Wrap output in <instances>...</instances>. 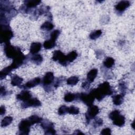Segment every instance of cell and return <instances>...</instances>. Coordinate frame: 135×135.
I'll use <instances>...</instances> for the list:
<instances>
[{
	"instance_id": "6da1fadb",
	"label": "cell",
	"mask_w": 135,
	"mask_h": 135,
	"mask_svg": "<svg viewBox=\"0 0 135 135\" xmlns=\"http://www.w3.org/2000/svg\"><path fill=\"white\" fill-rule=\"evenodd\" d=\"M93 94L95 98L99 101H101L105 96L110 95L113 93L112 89L109 82L105 81L100 84L98 88L91 91Z\"/></svg>"
},
{
	"instance_id": "7a4b0ae2",
	"label": "cell",
	"mask_w": 135,
	"mask_h": 135,
	"mask_svg": "<svg viewBox=\"0 0 135 135\" xmlns=\"http://www.w3.org/2000/svg\"><path fill=\"white\" fill-rule=\"evenodd\" d=\"M13 36V33L10 29L8 25H1V33L0 41L5 44L9 43L10 40Z\"/></svg>"
},
{
	"instance_id": "3957f363",
	"label": "cell",
	"mask_w": 135,
	"mask_h": 135,
	"mask_svg": "<svg viewBox=\"0 0 135 135\" xmlns=\"http://www.w3.org/2000/svg\"><path fill=\"white\" fill-rule=\"evenodd\" d=\"M21 51V49L10 44L9 43H6L4 46V52L6 56L9 59H14L17 53Z\"/></svg>"
},
{
	"instance_id": "277c9868",
	"label": "cell",
	"mask_w": 135,
	"mask_h": 135,
	"mask_svg": "<svg viewBox=\"0 0 135 135\" xmlns=\"http://www.w3.org/2000/svg\"><path fill=\"white\" fill-rule=\"evenodd\" d=\"M76 98H79L84 103L89 107L92 105L95 99V97L91 91L89 94L84 93L76 94Z\"/></svg>"
},
{
	"instance_id": "5b68a950",
	"label": "cell",
	"mask_w": 135,
	"mask_h": 135,
	"mask_svg": "<svg viewBox=\"0 0 135 135\" xmlns=\"http://www.w3.org/2000/svg\"><path fill=\"white\" fill-rule=\"evenodd\" d=\"M99 112V109L96 105H91L89 107L87 112L85 113V118L86 122L89 123L90 121L94 118Z\"/></svg>"
},
{
	"instance_id": "8992f818",
	"label": "cell",
	"mask_w": 135,
	"mask_h": 135,
	"mask_svg": "<svg viewBox=\"0 0 135 135\" xmlns=\"http://www.w3.org/2000/svg\"><path fill=\"white\" fill-rule=\"evenodd\" d=\"M31 124L27 119L22 120L18 125V129L20 134H28L30 130Z\"/></svg>"
},
{
	"instance_id": "52a82bcc",
	"label": "cell",
	"mask_w": 135,
	"mask_h": 135,
	"mask_svg": "<svg viewBox=\"0 0 135 135\" xmlns=\"http://www.w3.org/2000/svg\"><path fill=\"white\" fill-rule=\"evenodd\" d=\"M25 55L22 53L21 51H20L13 59V62L11 65V67L13 68V69H15L18 68L23 63V62L25 60Z\"/></svg>"
},
{
	"instance_id": "ba28073f",
	"label": "cell",
	"mask_w": 135,
	"mask_h": 135,
	"mask_svg": "<svg viewBox=\"0 0 135 135\" xmlns=\"http://www.w3.org/2000/svg\"><path fill=\"white\" fill-rule=\"evenodd\" d=\"M41 105V103L39 100L36 98H30L26 101H24L21 104V107L23 109L28 107H37Z\"/></svg>"
},
{
	"instance_id": "9c48e42d",
	"label": "cell",
	"mask_w": 135,
	"mask_h": 135,
	"mask_svg": "<svg viewBox=\"0 0 135 135\" xmlns=\"http://www.w3.org/2000/svg\"><path fill=\"white\" fill-rule=\"evenodd\" d=\"M54 80V74L51 72H47L43 79V84L44 86H48L53 83Z\"/></svg>"
},
{
	"instance_id": "30bf717a",
	"label": "cell",
	"mask_w": 135,
	"mask_h": 135,
	"mask_svg": "<svg viewBox=\"0 0 135 135\" xmlns=\"http://www.w3.org/2000/svg\"><path fill=\"white\" fill-rule=\"evenodd\" d=\"M130 4L128 1H121L115 5V9L119 12H122L125 11L129 6Z\"/></svg>"
},
{
	"instance_id": "8fae6325",
	"label": "cell",
	"mask_w": 135,
	"mask_h": 135,
	"mask_svg": "<svg viewBox=\"0 0 135 135\" xmlns=\"http://www.w3.org/2000/svg\"><path fill=\"white\" fill-rule=\"evenodd\" d=\"M32 94L30 91L24 90L21 91L19 94L16 95V98L18 100L22 101L23 102L26 101L31 98Z\"/></svg>"
},
{
	"instance_id": "7c38bea8",
	"label": "cell",
	"mask_w": 135,
	"mask_h": 135,
	"mask_svg": "<svg viewBox=\"0 0 135 135\" xmlns=\"http://www.w3.org/2000/svg\"><path fill=\"white\" fill-rule=\"evenodd\" d=\"M41 82V79L40 78H35L25 84L23 86L24 88H31L39 84Z\"/></svg>"
},
{
	"instance_id": "4fadbf2b",
	"label": "cell",
	"mask_w": 135,
	"mask_h": 135,
	"mask_svg": "<svg viewBox=\"0 0 135 135\" xmlns=\"http://www.w3.org/2000/svg\"><path fill=\"white\" fill-rule=\"evenodd\" d=\"M42 47V45L39 42H33L30 46V53L32 54H35L38 52Z\"/></svg>"
},
{
	"instance_id": "5bb4252c",
	"label": "cell",
	"mask_w": 135,
	"mask_h": 135,
	"mask_svg": "<svg viewBox=\"0 0 135 135\" xmlns=\"http://www.w3.org/2000/svg\"><path fill=\"white\" fill-rule=\"evenodd\" d=\"M98 74V70L97 69H93L91 70L87 74V81L90 83L93 82L95 78Z\"/></svg>"
},
{
	"instance_id": "9a60e30c",
	"label": "cell",
	"mask_w": 135,
	"mask_h": 135,
	"mask_svg": "<svg viewBox=\"0 0 135 135\" xmlns=\"http://www.w3.org/2000/svg\"><path fill=\"white\" fill-rule=\"evenodd\" d=\"M112 121L113 124L121 127L125 123V118L124 116L120 114Z\"/></svg>"
},
{
	"instance_id": "2e32d148",
	"label": "cell",
	"mask_w": 135,
	"mask_h": 135,
	"mask_svg": "<svg viewBox=\"0 0 135 135\" xmlns=\"http://www.w3.org/2000/svg\"><path fill=\"white\" fill-rule=\"evenodd\" d=\"M23 82V79L17 75H15L12 77L11 84L13 86H20Z\"/></svg>"
},
{
	"instance_id": "e0dca14e",
	"label": "cell",
	"mask_w": 135,
	"mask_h": 135,
	"mask_svg": "<svg viewBox=\"0 0 135 135\" xmlns=\"http://www.w3.org/2000/svg\"><path fill=\"white\" fill-rule=\"evenodd\" d=\"M13 68L11 67V66H8L6 68H4L0 72V78L1 80H2L3 79L5 78L7 75H8L13 70Z\"/></svg>"
},
{
	"instance_id": "ac0fdd59",
	"label": "cell",
	"mask_w": 135,
	"mask_h": 135,
	"mask_svg": "<svg viewBox=\"0 0 135 135\" xmlns=\"http://www.w3.org/2000/svg\"><path fill=\"white\" fill-rule=\"evenodd\" d=\"M112 101L114 104L116 105H121L123 101V97L121 94H117L113 97Z\"/></svg>"
},
{
	"instance_id": "d6986e66",
	"label": "cell",
	"mask_w": 135,
	"mask_h": 135,
	"mask_svg": "<svg viewBox=\"0 0 135 135\" xmlns=\"http://www.w3.org/2000/svg\"><path fill=\"white\" fill-rule=\"evenodd\" d=\"M41 126L44 129V131H46L54 127L53 123L47 120H44L43 121L42 120L41 121Z\"/></svg>"
},
{
	"instance_id": "ffe728a7",
	"label": "cell",
	"mask_w": 135,
	"mask_h": 135,
	"mask_svg": "<svg viewBox=\"0 0 135 135\" xmlns=\"http://www.w3.org/2000/svg\"><path fill=\"white\" fill-rule=\"evenodd\" d=\"M56 45L55 41L50 39L45 41L43 43V47L45 49H51L53 48Z\"/></svg>"
},
{
	"instance_id": "44dd1931",
	"label": "cell",
	"mask_w": 135,
	"mask_h": 135,
	"mask_svg": "<svg viewBox=\"0 0 135 135\" xmlns=\"http://www.w3.org/2000/svg\"><path fill=\"white\" fill-rule=\"evenodd\" d=\"M28 120L30 121V122L31 124V125L34 124L35 123H40L43 120L41 118H40V117H38V116H37L36 115H31V117H30L28 118Z\"/></svg>"
},
{
	"instance_id": "7402d4cb",
	"label": "cell",
	"mask_w": 135,
	"mask_h": 135,
	"mask_svg": "<svg viewBox=\"0 0 135 135\" xmlns=\"http://www.w3.org/2000/svg\"><path fill=\"white\" fill-rule=\"evenodd\" d=\"M31 60L36 64H40L43 61V57L40 54H34L31 58Z\"/></svg>"
},
{
	"instance_id": "603a6c76",
	"label": "cell",
	"mask_w": 135,
	"mask_h": 135,
	"mask_svg": "<svg viewBox=\"0 0 135 135\" xmlns=\"http://www.w3.org/2000/svg\"><path fill=\"white\" fill-rule=\"evenodd\" d=\"M77 56H78L77 52L75 51H73L70 52L66 56V58L68 62L69 63V62H72L74 60H75L76 59V58L77 57Z\"/></svg>"
},
{
	"instance_id": "cb8c5ba5",
	"label": "cell",
	"mask_w": 135,
	"mask_h": 135,
	"mask_svg": "<svg viewBox=\"0 0 135 135\" xmlns=\"http://www.w3.org/2000/svg\"><path fill=\"white\" fill-rule=\"evenodd\" d=\"M76 98V94H74L71 92L66 93L64 97V100L65 102H70L74 100Z\"/></svg>"
},
{
	"instance_id": "d4e9b609",
	"label": "cell",
	"mask_w": 135,
	"mask_h": 135,
	"mask_svg": "<svg viewBox=\"0 0 135 135\" xmlns=\"http://www.w3.org/2000/svg\"><path fill=\"white\" fill-rule=\"evenodd\" d=\"M114 64V60L112 57H108L104 61L103 65L107 68H111Z\"/></svg>"
},
{
	"instance_id": "484cf974",
	"label": "cell",
	"mask_w": 135,
	"mask_h": 135,
	"mask_svg": "<svg viewBox=\"0 0 135 135\" xmlns=\"http://www.w3.org/2000/svg\"><path fill=\"white\" fill-rule=\"evenodd\" d=\"M13 121V118L11 117H5L2 120L1 122V126L2 127H5L9 125Z\"/></svg>"
},
{
	"instance_id": "4316f807",
	"label": "cell",
	"mask_w": 135,
	"mask_h": 135,
	"mask_svg": "<svg viewBox=\"0 0 135 135\" xmlns=\"http://www.w3.org/2000/svg\"><path fill=\"white\" fill-rule=\"evenodd\" d=\"M53 27H54L53 24L52 23L48 21L44 22L43 24H42V25L41 26V29L43 30H46L48 31L52 30Z\"/></svg>"
},
{
	"instance_id": "83f0119b",
	"label": "cell",
	"mask_w": 135,
	"mask_h": 135,
	"mask_svg": "<svg viewBox=\"0 0 135 135\" xmlns=\"http://www.w3.org/2000/svg\"><path fill=\"white\" fill-rule=\"evenodd\" d=\"M64 55V54L60 50H56L53 52L52 59L54 61H57L59 60Z\"/></svg>"
},
{
	"instance_id": "f1b7e54d",
	"label": "cell",
	"mask_w": 135,
	"mask_h": 135,
	"mask_svg": "<svg viewBox=\"0 0 135 135\" xmlns=\"http://www.w3.org/2000/svg\"><path fill=\"white\" fill-rule=\"evenodd\" d=\"M78 82H79V79L76 76H71V77L68 78L66 80L67 84L68 85H76Z\"/></svg>"
},
{
	"instance_id": "f546056e",
	"label": "cell",
	"mask_w": 135,
	"mask_h": 135,
	"mask_svg": "<svg viewBox=\"0 0 135 135\" xmlns=\"http://www.w3.org/2000/svg\"><path fill=\"white\" fill-rule=\"evenodd\" d=\"M102 34V31L100 30L94 31L91 32L89 35V37L92 40H95L99 37Z\"/></svg>"
},
{
	"instance_id": "4dcf8cb0",
	"label": "cell",
	"mask_w": 135,
	"mask_h": 135,
	"mask_svg": "<svg viewBox=\"0 0 135 135\" xmlns=\"http://www.w3.org/2000/svg\"><path fill=\"white\" fill-rule=\"evenodd\" d=\"M68 113L71 114H78L79 113V109L74 105H72L68 108Z\"/></svg>"
},
{
	"instance_id": "1f68e13d",
	"label": "cell",
	"mask_w": 135,
	"mask_h": 135,
	"mask_svg": "<svg viewBox=\"0 0 135 135\" xmlns=\"http://www.w3.org/2000/svg\"><path fill=\"white\" fill-rule=\"evenodd\" d=\"M68 108L66 105H63L61 106L58 109V114L59 115H63L68 113Z\"/></svg>"
},
{
	"instance_id": "d6a6232c",
	"label": "cell",
	"mask_w": 135,
	"mask_h": 135,
	"mask_svg": "<svg viewBox=\"0 0 135 135\" xmlns=\"http://www.w3.org/2000/svg\"><path fill=\"white\" fill-rule=\"evenodd\" d=\"M60 32L59 30H56L53 31L50 34V39L53 40L54 41H56L59 35H60Z\"/></svg>"
},
{
	"instance_id": "836d02e7",
	"label": "cell",
	"mask_w": 135,
	"mask_h": 135,
	"mask_svg": "<svg viewBox=\"0 0 135 135\" xmlns=\"http://www.w3.org/2000/svg\"><path fill=\"white\" fill-rule=\"evenodd\" d=\"M120 114V112L119 110H115L113 111H112L110 114H109V118L111 119L112 120H114L115 118H117L119 115Z\"/></svg>"
},
{
	"instance_id": "e575fe53",
	"label": "cell",
	"mask_w": 135,
	"mask_h": 135,
	"mask_svg": "<svg viewBox=\"0 0 135 135\" xmlns=\"http://www.w3.org/2000/svg\"><path fill=\"white\" fill-rule=\"evenodd\" d=\"M103 124V120L100 118H98L95 120L93 122V126L94 127H98L99 126H102Z\"/></svg>"
},
{
	"instance_id": "d590c367",
	"label": "cell",
	"mask_w": 135,
	"mask_h": 135,
	"mask_svg": "<svg viewBox=\"0 0 135 135\" xmlns=\"http://www.w3.org/2000/svg\"><path fill=\"white\" fill-rule=\"evenodd\" d=\"M111 133V130L110 128H106L103 129L101 132V134L102 135H107V134H110Z\"/></svg>"
},
{
	"instance_id": "8d00e7d4",
	"label": "cell",
	"mask_w": 135,
	"mask_h": 135,
	"mask_svg": "<svg viewBox=\"0 0 135 135\" xmlns=\"http://www.w3.org/2000/svg\"><path fill=\"white\" fill-rule=\"evenodd\" d=\"M45 134H54L56 133V131L54 130V128H51L47 130L44 131Z\"/></svg>"
},
{
	"instance_id": "74e56055",
	"label": "cell",
	"mask_w": 135,
	"mask_h": 135,
	"mask_svg": "<svg viewBox=\"0 0 135 135\" xmlns=\"http://www.w3.org/2000/svg\"><path fill=\"white\" fill-rule=\"evenodd\" d=\"M89 85H90V83L88 81H86V82H84L82 83V86L85 89H88L89 87Z\"/></svg>"
},
{
	"instance_id": "f35d334b",
	"label": "cell",
	"mask_w": 135,
	"mask_h": 135,
	"mask_svg": "<svg viewBox=\"0 0 135 135\" xmlns=\"http://www.w3.org/2000/svg\"><path fill=\"white\" fill-rule=\"evenodd\" d=\"M6 91H5V88L4 86H1V96L2 95H4L5 94Z\"/></svg>"
},
{
	"instance_id": "ab89813d",
	"label": "cell",
	"mask_w": 135,
	"mask_h": 135,
	"mask_svg": "<svg viewBox=\"0 0 135 135\" xmlns=\"http://www.w3.org/2000/svg\"><path fill=\"white\" fill-rule=\"evenodd\" d=\"M5 113V108L4 106L2 105L1 107V109H0V114L1 115H3Z\"/></svg>"
},
{
	"instance_id": "60d3db41",
	"label": "cell",
	"mask_w": 135,
	"mask_h": 135,
	"mask_svg": "<svg viewBox=\"0 0 135 135\" xmlns=\"http://www.w3.org/2000/svg\"><path fill=\"white\" fill-rule=\"evenodd\" d=\"M73 134H83L84 133L83 132H82L80 130H76L75 131V132L73 133Z\"/></svg>"
},
{
	"instance_id": "b9f144b4",
	"label": "cell",
	"mask_w": 135,
	"mask_h": 135,
	"mask_svg": "<svg viewBox=\"0 0 135 135\" xmlns=\"http://www.w3.org/2000/svg\"><path fill=\"white\" fill-rule=\"evenodd\" d=\"M134 121H133L132 122V123H131V126H132V128H133V129H134Z\"/></svg>"
}]
</instances>
